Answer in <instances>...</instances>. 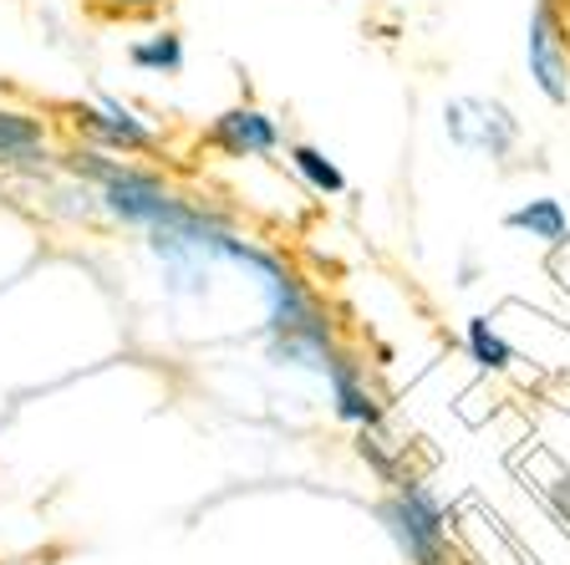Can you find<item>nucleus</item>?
Segmentation results:
<instances>
[{"mask_svg":"<svg viewBox=\"0 0 570 565\" xmlns=\"http://www.w3.org/2000/svg\"><path fill=\"white\" fill-rule=\"evenodd\" d=\"M377 515H382V525L392 530V540L403 545V555H407L413 565H443V545H449V530H443L439 499L428 495L423 484H403V495L387 499Z\"/></svg>","mask_w":570,"mask_h":565,"instance_id":"obj_1","label":"nucleus"},{"mask_svg":"<svg viewBox=\"0 0 570 565\" xmlns=\"http://www.w3.org/2000/svg\"><path fill=\"white\" fill-rule=\"evenodd\" d=\"M209 143H219L225 154L245 158V154H271L275 143H281V133H275V123L265 118V113H255V107H235V113H225V118L209 128Z\"/></svg>","mask_w":570,"mask_h":565,"instance_id":"obj_2","label":"nucleus"},{"mask_svg":"<svg viewBox=\"0 0 570 565\" xmlns=\"http://www.w3.org/2000/svg\"><path fill=\"white\" fill-rule=\"evenodd\" d=\"M530 71L550 103H566V61H560V47H556L550 6H540V11H534V26H530Z\"/></svg>","mask_w":570,"mask_h":565,"instance_id":"obj_3","label":"nucleus"},{"mask_svg":"<svg viewBox=\"0 0 570 565\" xmlns=\"http://www.w3.org/2000/svg\"><path fill=\"white\" fill-rule=\"evenodd\" d=\"M77 128L97 133L107 143H122V148H154V133L132 123L122 107H77Z\"/></svg>","mask_w":570,"mask_h":565,"instance_id":"obj_4","label":"nucleus"},{"mask_svg":"<svg viewBox=\"0 0 570 565\" xmlns=\"http://www.w3.org/2000/svg\"><path fill=\"white\" fill-rule=\"evenodd\" d=\"M332 388H336V412H342L346 423H362V428L377 423V402H372V392L356 382V367L346 362V357L332 362Z\"/></svg>","mask_w":570,"mask_h":565,"instance_id":"obj_5","label":"nucleus"},{"mask_svg":"<svg viewBox=\"0 0 570 565\" xmlns=\"http://www.w3.org/2000/svg\"><path fill=\"white\" fill-rule=\"evenodd\" d=\"M510 230H530V235L546 240V245H566V214H560L556 199H534V204H524V210H514Z\"/></svg>","mask_w":570,"mask_h":565,"instance_id":"obj_6","label":"nucleus"},{"mask_svg":"<svg viewBox=\"0 0 570 565\" xmlns=\"http://www.w3.org/2000/svg\"><path fill=\"white\" fill-rule=\"evenodd\" d=\"M41 143V128L21 113H0V158H21V154H36Z\"/></svg>","mask_w":570,"mask_h":565,"instance_id":"obj_7","label":"nucleus"},{"mask_svg":"<svg viewBox=\"0 0 570 565\" xmlns=\"http://www.w3.org/2000/svg\"><path fill=\"white\" fill-rule=\"evenodd\" d=\"M469 352H474V362L479 367H510V347H504V337H499L494 327H489V321H469Z\"/></svg>","mask_w":570,"mask_h":565,"instance_id":"obj_8","label":"nucleus"},{"mask_svg":"<svg viewBox=\"0 0 570 565\" xmlns=\"http://www.w3.org/2000/svg\"><path fill=\"white\" fill-rule=\"evenodd\" d=\"M291 164H296L301 174H306L311 184L321 188V194H342V188H346V178L336 174V164H326L316 148H296V154H291Z\"/></svg>","mask_w":570,"mask_h":565,"instance_id":"obj_9","label":"nucleus"},{"mask_svg":"<svg viewBox=\"0 0 570 565\" xmlns=\"http://www.w3.org/2000/svg\"><path fill=\"white\" fill-rule=\"evenodd\" d=\"M132 61L138 67H164V71H178L184 67V47H178V36H158V41H148V47H132Z\"/></svg>","mask_w":570,"mask_h":565,"instance_id":"obj_10","label":"nucleus"},{"mask_svg":"<svg viewBox=\"0 0 570 565\" xmlns=\"http://www.w3.org/2000/svg\"><path fill=\"white\" fill-rule=\"evenodd\" d=\"M550 499H556V509L570 519V474H566V479H556V484H550Z\"/></svg>","mask_w":570,"mask_h":565,"instance_id":"obj_11","label":"nucleus"},{"mask_svg":"<svg viewBox=\"0 0 570 565\" xmlns=\"http://www.w3.org/2000/svg\"><path fill=\"white\" fill-rule=\"evenodd\" d=\"M122 6H128V11H154L158 0H122Z\"/></svg>","mask_w":570,"mask_h":565,"instance_id":"obj_12","label":"nucleus"}]
</instances>
